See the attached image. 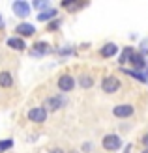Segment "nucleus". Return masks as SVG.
<instances>
[{"label": "nucleus", "instance_id": "12", "mask_svg": "<svg viewBox=\"0 0 148 153\" xmlns=\"http://www.w3.org/2000/svg\"><path fill=\"white\" fill-rule=\"evenodd\" d=\"M56 17V10H47V11H41L38 15V21H51Z\"/></svg>", "mask_w": 148, "mask_h": 153}, {"label": "nucleus", "instance_id": "27", "mask_svg": "<svg viewBox=\"0 0 148 153\" xmlns=\"http://www.w3.org/2000/svg\"><path fill=\"white\" fill-rule=\"evenodd\" d=\"M0 21H2V17H0Z\"/></svg>", "mask_w": 148, "mask_h": 153}, {"label": "nucleus", "instance_id": "25", "mask_svg": "<svg viewBox=\"0 0 148 153\" xmlns=\"http://www.w3.org/2000/svg\"><path fill=\"white\" fill-rule=\"evenodd\" d=\"M143 144H144V146L148 148V134H144V138H143Z\"/></svg>", "mask_w": 148, "mask_h": 153}, {"label": "nucleus", "instance_id": "24", "mask_svg": "<svg viewBox=\"0 0 148 153\" xmlns=\"http://www.w3.org/2000/svg\"><path fill=\"white\" fill-rule=\"evenodd\" d=\"M83 148H84V151H90V149H92V144H84Z\"/></svg>", "mask_w": 148, "mask_h": 153}, {"label": "nucleus", "instance_id": "17", "mask_svg": "<svg viewBox=\"0 0 148 153\" xmlns=\"http://www.w3.org/2000/svg\"><path fill=\"white\" fill-rule=\"evenodd\" d=\"M92 82H94V80H92L90 76H83V79H81V86H83V88H90Z\"/></svg>", "mask_w": 148, "mask_h": 153}, {"label": "nucleus", "instance_id": "7", "mask_svg": "<svg viewBox=\"0 0 148 153\" xmlns=\"http://www.w3.org/2000/svg\"><path fill=\"white\" fill-rule=\"evenodd\" d=\"M15 32L19 36H34L36 28H34V25H30V22H21V25L15 28Z\"/></svg>", "mask_w": 148, "mask_h": 153}, {"label": "nucleus", "instance_id": "3", "mask_svg": "<svg viewBox=\"0 0 148 153\" xmlns=\"http://www.w3.org/2000/svg\"><path fill=\"white\" fill-rule=\"evenodd\" d=\"M28 120H32V121H36V123H41V121H45L47 120V110L45 108H30L28 110Z\"/></svg>", "mask_w": 148, "mask_h": 153}, {"label": "nucleus", "instance_id": "6", "mask_svg": "<svg viewBox=\"0 0 148 153\" xmlns=\"http://www.w3.org/2000/svg\"><path fill=\"white\" fill-rule=\"evenodd\" d=\"M113 112H114L116 118H129L135 110H133V106H131V105H120V106H116Z\"/></svg>", "mask_w": 148, "mask_h": 153}, {"label": "nucleus", "instance_id": "21", "mask_svg": "<svg viewBox=\"0 0 148 153\" xmlns=\"http://www.w3.org/2000/svg\"><path fill=\"white\" fill-rule=\"evenodd\" d=\"M62 6H64V7H68V10H75V7H77V4H75V2H64Z\"/></svg>", "mask_w": 148, "mask_h": 153}, {"label": "nucleus", "instance_id": "22", "mask_svg": "<svg viewBox=\"0 0 148 153\" xmlns=\"http://www.w3.org/2000/svg\"><path fill=\"white\" fill-rule=\"evenodd\" d=\"M36 7H49V2H36Z\"/></svg>", "mask_w": 148, "mask_h": 153}, {"label": "nucleus", "instance_id": "14", "mask_svg": "<svg viewBox=\"0 0 148 153\" xmlns=\"http://www.w3.org/2000/svg\"><path fill=\"white\" fill-rule=\"evenodd\" d=\"M32 52H34V54H38V56H40V54H45V52H49V47H47V43H43V41H38Z\"/></svg>", "mask_w": 148, "mask_h": 153}, {"label": "nucleus", "instance_id": "8", "mask_svg": "<svg viewBox=\"0 0 148 153\" xmlns=\"http://www.w3.org/2000/svg\"><path fill=\"white\" fill-rule=\"evenodd\" d=\"M129 62L133 64L135 71H139V69H144V65H146V62H144V58H143V54H141V52H133V54H131V58H129Z\"/></svg>", "mask_w": 148, "mask_h": 153}, {"label": "nucleus", "instance_id": "10", "mask_svg": "<svg viewBox=\"0 0 148 153\" xmlns=\"http://www.w3.org/2000/svg\"><path fill=\"white\" fill-rule=\"evenodd\" d=\"M116 51H118V47H116L114 43H107L103 49H101V56H105V58H111L116 54Z\"/></svg>", "mask_w": 148, "mask_h": 153}, {"label": "nucleus", "instance_id": "4", "mask_svg": "<svg viewBox=\"0 0 148 153\" xmlns=\"http://www.w3.org/2000/svg\"><path fill=\"white\" fill-rule=\"evenodd\" d=\"M58 88L62 91H71L75 88V79L71 75H62L60 79H58Z\"/></svg>", "mask_w": 148, "mask_h": 153}, {"label": "nucleus", "instance_id": "28", "mask_svg": "<svg viewBox=\"0 0 148 153\" xmlns=\"http://www.w3.org/2000/svg\"><path fill=\"white\" fill-rule=\"evenodd\" d=\"M73 153H75V151H73Z\"/></svg>", "mask_w": 148, "mask_h": 153}, {"label": "nucleus", "instance_id": "23", "mask_svg": "<svg viewBox=\"0 0 148 153\" xmlns=\"http://www.w3.org/2000/svg\"><path fill=\"white\" fill-rule=\"evenodd\" d=\"M49 153H64V151L58 149V148H53V149H49Z\"/></svg>", "mask_w": 148, "mask_h": 153}, {"label": "nucleus", "instance_id": "1", "mask_svg": "<svg viewBox=\"0 0 148 153\" xmlns=\"http://www.w3.org/2000/svg\"><path fill=\"white\" fill-rule=\"evenodd\" d=\"M101 88H103L105 94H114L116 90H120V80L116 76H105L101 80Z\"/></svg>", "mask_w": 148, "mask_h": 153}, {"label": "nucleus", "instance_id": "9", "mask_svg": "<svg viewBox=\"0 0 148 153\" xmlns=\"http://www.w3.org/2000/svg\"><path fill=\"white\" fill-rule=\"evenodd\" d=\"M11 84H13L11 73H8V71H2V73H0V86H2V88H10Z\"/></svg>", "mask_w": 148, "mask_h": 153}, {"label": "nucleus", "instance_id": "11", "mask_svg": "<svg viewBox=\"0 0 148 153\" xmlns=\"http://www.w3.org/2000/svg\"><path fill=\"white\" fill-rule=\"evenodd\" d=\"M8 45H10L11 49H15V51H25V41H23L21 37H10V39H8Z\"/></svg>", "mask_w": 148, "mask_h": 153}, {"label": "nucleus", "instance_id": "19", "mask_svg": "<svg viewBox=\"0 0 148 153\" xmlns=\"http://www.w3.org/2000/svg\"><path fill=\"white\" fill-rule=\"evenodd\" d=\"M141 54H148V39H143L141 43Z\"/></svg>", "mask_w": 148, "mask_h": 153}, {"label": "nucleus", "instance_id": "5", "mask_svg": "<svg viewBox=\"0 0 148 153\" xmlns=\"http://www.w3.org/2000/svg\"><path fill=\"white\" fill-rule=\"evenodd\" d=\"M13 11L17 17H28L30 15V4L26 2H23V0H17V2H13Z\"/></svg>", "mask_w": 148, "mask_h": 153}, {"label": "nucleus", "instance_id": "15", "mask_svg": "<svg viewBox=\"0 0 148 153\" xmlns=\"http://www.w3.org/2000/svg\"><path fill=\"white\" fill-rule=\"evenodd\" d=\"M131 54H133V49H131V47H126V49L122 51V54H120V60H118V62H120V64H126V62H129Z\"/></svg>", "mask_w": 148, "mask_h": 153}, {"label": "nucleus", "instance_id": "20", "mask_svg": "<svg viewBox=\"0 0 148 153\" xmlns=\"http://www.w3.org/2000/svg\"><path fill=\"white\" fill-rule=\"evenodd\" d=\"M58 26H60V21H54V22H51V25H49V30H51V32H54Z\"/></svg>", "mask_w": 148, "mask_h": 153}, {"label": "nucleus", "instance_id": "16", "mask_svg": "<svg viewBox=\"0 0 148 153\" xmlns=\"http://www.w3.org/2000/svg\"><path fill=\"white\" fill-rule=\"evenodd\" d=\"M124 73H126V75H129V76H133V79H139L141 82H146V76H144L143 73L135 71V69H124Z\"/></svg>", "mask_w": 148, "mask_h": 153}, {"label": "nucleus", "instance_id": "26", "mask_svg": "<svg viewBox=\"0 0 148 153\" xmlns=\"http://www.w3.org/2000/svg\"><path fill=\"white\" fill-rule=\"evenodd\" d=\"M143 153H148V148H146V149H143Z\"/></svg>", "mask_w": 148, "mask_h": 153}, {"label": "nucleus", "instance_id": "2", "mask_svg": "<svg viewBox=\"0 0 148 153\" xmlns=\"http://www.w3.org/2000/svg\"><path fill=\"white\" fill-rule=\"evenodd\" d=\"M122 146V140L118 134H107L103 138V148L109 149V151H118Z\"/></svg>", "mask_w": 148, "mask_h": 153}, {"label": "nucleus", "instance_id": "18", "mask_svg": "<svg viewBox=\"0 0 148 153\" xmlns=\"http://www.w3.org/2000/svg\"><path fill=\"white\" fill-rule=\"evenodd\" d=\"M13 146V142L11 140H2L0 142V151H6V149H10Z\"/></svg>", "mask_w": 148, "mask_h": 153}, {"label": "nucleus", "instance_id": "13", "mask_svg": "<svg viewBox=\"0 0 148 153\" xmlns=\"http://www.w3.org/2000/svg\"><path fill=\"white\" fill-rule=\"evenodd\" d=\"M45 105H49L51 110H58L60 106H62V99H60V97H49Z\"/></svg>", "mask_w": 148, "mask_h": 153}]
</instances>
